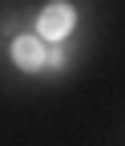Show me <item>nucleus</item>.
<instances>
[{
	"instance_id": "f03ea898",
	"label": "nucleus",
	"mask_w": 125,
	"mask_h": 146,
	"mask_svg": "<svg viewBox=\"0 0 125 146\" xmlns=\"http://www.w3.org/2000/svg\"><path fill=\"white\" fill-rule=\"evenodd\" d=\"M12 61L20 65V69H41L48 61V53L41 49L37 36H16V45H12Z\"/></svg>"
},
{
	"instance_id": "f257e3e1",
	"label": "nucleus",
	"mask_w": 125,
	"mask_h": 146,
	"mask_svg": "<svg viewBox=\"0 0 125 146\" xmlns=\"http://www.w3.org/2000/svg\"><path fill=\"white\" fill-rule=\"evenodd\" d=\"M69 29H73V8H69V4H48L41 12V33L45 36L61 41V36H69Z\"/></svg>"
}]
</instances>
